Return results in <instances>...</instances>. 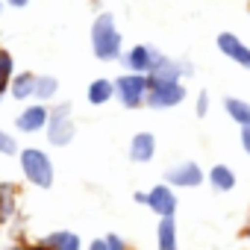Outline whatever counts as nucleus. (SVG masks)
Returning a JSON list of instances; mask_svg holds the SVG:
<instances>
[{
  "instance_id": "1",
  "label": "nucleus",
  "mask_w": 250,
  "mask_h": 250,
  "mask_svg": "<svg viewBox=\"0 0 250 250\" xmlns=\"http://www.w3.org/2000/svg\"><path fill=\"white\" fill-rule=\"evenodd\" d=\"M91 53L100 62H121L124 36H121L112 12H100L94 18V24H91Z\"/></svg>"
},
{
  "instance_id": "2",
  "label": "nucleus",
  "mask_w": 250,
  "mask_h": 250,
  "mask_svg": "<svg viewBox=\"0 0 250 250\" xmlns=\"http://www.w3.org/2000/svg\"><path fill=\"white\" fill-rule=\"evenodd\" d=\"M18 165H21V174L30 186L36 188H53V180H56V168H53V159L47 150L42 147H24L18 150Z\"/></svg>"
},
{
  "instance_id": "3",
  "label": "nucleus",
  "mask_w": 250,
  "mask_h": 250,
  "mask_svg": "<svg viewBox=\"0 0 250 250\" xmlns=\"http://www.w3.org/2000/svg\"><path fill=\"white\" fill-rule=\"evenodd\" d=\"M47 142L53 147H68L77 136V121H74V106L68 100L50 106V118H47Z\"/></svg>"
},
{
  "instance_id": "4",
  "label": "nucleus",
  "mask_w": 250,
  "mask_h": 250,
  "mask_svg": "<svg viewBox=\"0 0 250 250\" xmlns=\"http://www.w3.org/2000/svg\"><path fill=\"white\" fill-rule=\"evenodd\" d=\"M147 91H150L147 74H130V71H124L115 80V100L124 109H142V106H147Z\"/></svg>"
},
{
  "instance_id": "5",
  "label": "nucleus",
  "mask_w": 250,
  "mask_h": 250,
  "mask_svg": "<svg viewBox=\"0 0 250 250\" xmlns=\"http://www.w3.org/2000/svg\"><path fill=\"white\" fill-rule=\"evenodd\" d=\"M186 100V83H150L147 91V106L162 112V109H174Z\"/></svg>"
},
{
  "instance_id": "6",
  "label": "nucleus",
  "mask_w": 250,
  "mask_h": 250,
  "mask_svg": "<svg viewBox=\"0 0 250 250\" xmlns=\"http://www.w3.org/2000/svg\"><path fill=\"white\" fill-rule=\"evenodd\" d=\"M47 118H50V106L47 103H30L24 106L18 115H15V130L24 133V136H36V133H44L47 130Z\"/></svg>"
},
{
  "instance_id": "7",
  "label": "nucleus",
  "mask_w": 250,
  "mask_h": 250,
  "mask_svg": "<svg viewBox=\"0 0 250 250\" xmlns=\"http://www.w3.org/2000/svg\"><path fill=\"white\" fill-rule=\"evenodd\" d=\"M194 71H191V62H177V59H171V56H165V53H159V59H156V65L150 68V74H147V80L150 83H180V80H186V77H191Z\"/></svg>"
},
{
  "instance_id": "8",
  "label": "nucleus",
  "mask_w": 250,
  "mask_h": 250,
  "mask_svg": "<svg viewBox=\"0 0 250 250\" xmlns=\"http://www.w3.org/2000/svg\"><path fill=\"white\" fill-rule=\"evenodd\" d=\"M156 59H159V50L150 47V44H133V47H127L121 53V65L130 74H150Z\"/></svg>"
},
{
  "instance_id": "9",
  "label": "nucleus",
  "mask_w": 250,
  "mask_h": 250,
  "mask_svg": "<svg viewBox=\"0 0 250 250\" xmlns=\"http://www.w3.org/2000/svg\"><path fill=\"white\" fill-rule=\"evenodd\" d=\"M177 191L168 183H156L153 188H147V209L156 218H174L177 215Z\"/></svg>"
},
{
  "instance_id": "10",
  "label": "nucleus",
  "mask_w": 250,
  "mask_h": 250,
  "mask_svg": "<svg viewBox=\"0 0 250 250\" xmlns=\"http://www.w3.org/2000/svg\"><path fill=\"white\" fill-rule=\"evenodd\" d=\"M203 168L197 162H177L165 171V183L171 188H197L203 183Z\"/></svg>"
},
{
  "instance_id": "11",
  "label": "nucleus",
  "mask_w": 250,
  "mask_h": 250,
  "mask_svg": "<svg viewBox=\"0 0 250 250\" xmlns=\"http://www.w3.org/2000/svg\"><path fill=\"white\" fill-rule=\"evenodd\" d=\"M218 50L229 59V62H235L238 68H247L250 71V47L235 36V33H218Z\"/></svg>"
},
{
  "instance_id": "12",
  "label": "nucleus",
  "mask_w": 250,
  "mask_h": 250,
  "mask_svg": "<svg viewBox=\"0 0 250 250\" xmlns=\"http://www.w3.org/2000/svg\"><path fill=\"white\" fill-rule=\"evenodd\" d=\"M127 156H130V162H136V165L153 162V159H156V136H153V133H136V136L130 139Z\"/></svg>"
},
{
  "instance_id": "13",
  "label": "nucleus",
  "mask_w": 250,
  "mask_h": 250,
  "mask_svg": "<svg viewBox=\"0 0 250 250\" xmlns=\"http://www.w3.org/2000/svg\"><path fill=\"white\" fill-rule=\"evenodd\" d=\"M36 80H39L36 71H18V74L12 77V83H9V97H15L18 103L33 100V94H36Z\"/></svg>"
},
{
  "instance_id": "14",
  "label": "nucleus",
  "mask_w": 250,
  "mask_h": 250,
  "mask_svg": "<svg viewBox=\"0 0 250 250\" xmlns=\"http://www.w3.org/2000/svg\"><path fill=\"white\" fill-rule=\"evenodd\" d=\"M85 100L91 106H106L109 100H115V80H109V77L91 80L88 88H85Z\"/></svg>"
},
{
  "instance_id": "15",
  "label": "nucleus",
  "mask_w": 250,
  "mask_h": 250,
  "mask_svg": "<svg viewBox=\"0 0 250 250\" xmlns=\"http://www.w3.org/2000/svg\"><path fill=\"white\" fill-rule=\"evenodd\" d=\"M206 180H209V186H212L215 191H221V194L232 191V188H235V183H238L235 171H232L229 165H224V162L212 165V168H209V174H206Z\"/></svg>"
},
{
  "instance_id": "16",
  "label": "nucleus",
  "mask_w": 250,
  "mask_h": 250,
  "mask_svg": "<svg viewBox=\"0 0 250 250\" xmlns=\"http://www.w3.org/2000/svg\"><path fill=\"white\" fill-rule=\"evenodd\" d=\"M156 250H180V229L174 218H159L156 224Z\"/></svg>"
},
{
  "instance_id": "17",
  "label": "nucleus",
  "mask_w": 250,
  "mask_h": 250,
  "mask_svg": "<svg viewBox=\"0 0 250 250\" xmlns=\"http://www.w3.org/2000/svg\"><path fill=\"white\" fill-rule=\"evenodd\" d=\"M42 244H44L47 250H83L80 235H77V232H71V229H56V232L44 235V238H42Z\"/></svg>"
},
{
  "instance_id": "18",
  "label": "nucleus",
  "mask_w": 250,
  "mask_h": 250,
  "mask_svg": "<svg viewBox=\"0 0 250 250\" xmlns=\"http://www.w3.org/2000/svg\"><path fill=\"white\" fill-rule=\"evenodd\" d=\"M18 215V188L12 183H0V224H9Z\"/></svg>"
},
{
  "instance_id": "19",
  "label": "nucleus",
  "mask_w": 250,
  "mask_h": 250,
  "mask_svg": "<svg viewBox=\"0 0 250 250\" xmlns=\"http://www.w3.org/2000/svg\"><path fill=\"white\" fill-rule=\"evenodd\" d=\"M224 112L238 127H250V103L241 97H224Z\"/></svg>"
},
{
  "instance_id": "20",
  "label": "nucleus",
  "mask_w": 250,
  "mask_h": 250,
  "mask_svg": "<svg viewBox=\"0 0 250 250\" xmlns=\"http://www.w3.org/2000/svg\"><path fill=\"white\" fill-rule=\"evenodd\" d=\"M56 94H59V80L53 74H39L33 100L36 103H50V100H56Z\"/></svg>"
},
{
  "instance_id": "21",
  "label": "nucleus",
  "mask_w": 250,
  "mask_h": 250,
  "mask_svg": "<svg viewBox=\"0 0 250 250\" xmlns=\"http://www.w3.org/2000/svg\"><path fill=\"white\" fill-rule=\"evenodd\" d=\"M12 77H15V59L6 47H0V103H3V94L9 91Z\"/></svg>"
},
{
  "instance_id": "22",
  "label": "nucleus",
  "mask_w": 250,
  "mask_h": 250,
  "mask_svg": "<svg viewBox=\"0 0 250 250\" xmlns=\"http://www.w3.org/2000/svg\"><path fill=\"white\" fill-rule=\"evenodd\" d=\"M85 250H130V247H127V241H124L121 235L109 232V235H103V238H94Z\"/></svg>"
},
{
  "instance_id": "23",
  "label": "nucleus",
  "mask_w": 250,
  "mask_h": 250,
  "mask_svg": "<svg viewBox=\"0 0 250 250\" xmlns=\"http://www.w3.org/2000/svg\"><path fill=\"white\" fill-rule=\"evenodd\" d=\"M0 153H3V156H15V153H18V142H15L3 127H0Z\"/></svg>"
},
{
  "instance_id": "24",
  "label": "nucleus",
  "mask_w": 250,
  "mask_h": 250,
  "mask_svg": "<svg viewBox=\"0 0 250 250\" xmlns=\"http://www.w3.org/2000/svg\"><path fill=\"white\" fill-rule=\"evenodd\" d=\"M194 115H197V118H206V115H209V94H206V91L197 94V100H194Z\"/></svg>"
},
{
  "instance_id": "25",
  "label": "nucleus",
  "mask_w": 250,
  "mask_h": 250,
  "mask_svg": "<svg viewBox=\"0 0 250 250\" xmlns=\"http://www.w3.org/2000/svg\"><path fill=\"white\" fill-rule=\"evenodd\" d=\"M241 150L250 156V127H241Z\"/></svg>"
},
{
  "instance_id": "26",
  "label": "nucleus",
  "mask_w": 250,
  "mask_h": 250,
  "mask_svg": "<svg viewBox=\"0 0 250 250\" xmlns=\"http://www.w3.org/2000/svg\"><path fill=\"white\" fill-rule=\"evenodd\" d=\"M133 200H136L139 206H147V191H136V194H133Z\"/></svg>"
},
{
  "instance_id": "27",
  "label": "nucleus",
  "mask_w": 250,
  "mask_h": 250,
  "mask_svg": "<svg viewBox=\"0 0 250 250\" xmlns=\"http://www.w3.org/2000/svg\"><path fill=\"white\" fill-rule=\"evenodd\" d=\"M6 3H9V6H12V9H24V6H27V3H30V0H6Z\"/></svg>"
},
{
  "instance_id": "28",
  "label": "nucleus",
  "mask_w": 250,
  "mask_h": 250,
  "mask_svg": "<svg viewBox=\"0 0 250 250\" xmlns=\"http://www.w3.org/2000/svg\"><path fill=\"white\" fill-rule=\"evenodd\" d=\"M24 250H47V247H44V244H42V241H36V244H27V247H24Z\"/></svg>"
},
{
  "instance_id": "29",
  "label": "nucleus",
  "mask_w": 250,
  "mask_h": 250,
  "mask_svg": "<svg viewBox=\"0 0 250 250\" xmlns=\"http://www.w3.org/2000/svg\"><path fill=\"white\" fill-rule=\"evenodd\" d=\"M244 238H250V227H247V229H244Z\"/></svg>"
},
{
  "instance_id": "30",
  "label": "nucleus",
  "mask_w": 250,
  "mask_h": 250,
  "mask_svg": "<svg viewBox=\"0 0 250 250\" xmlns=\"http://www.w3.org/2000/svg\"><path fill=\"white\" fill-rule=\"evenodd\" d=\"M0 12H3V0H0Z\"/></svg>"
}]
</instances>
